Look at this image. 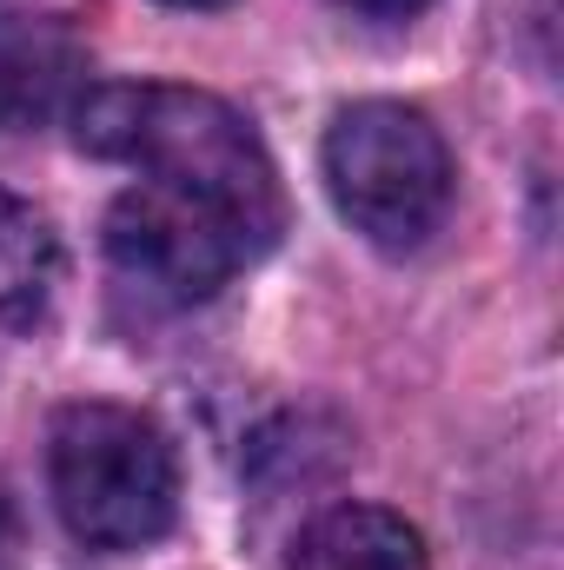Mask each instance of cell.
<instances>
[{
  "instance_id": "obj_2",
  "label": "cell",
  "mask_w": 564,
  "mask_h": 570,
  "mask_svg": "<svg viewBox=\"0 0 564 570\" xmlns=\"http://www.w3.org/2000/svg\"><path fill=\"white\" fill-rule=\"evenodd\" d=\"M47 484L87 551H140L179 518V458L166 431L127 405H67L47 438Z\"/></svg>"
},
{
  "instance_id": "obj_6",
  "label": "cell",
  "mask_w": 564,
  "mask_h": 570,
  "mask_svg": "<svg viewBox=\"0 0 564 570\" xmlns=\"http://www.w3.org/2000/svg\"><path fill=\"white\" fill-rule=\"evenodd\" d=\"M292 570H431L425 538L379 504H339L312 518L292 544Z\"/></svg>"
},
{
  "instance_id": "obj_5",
  "label": "cell",
  "mask_w": 564,
  "mask_h": 570,
  "mask_svg": "<svg viewBox=\"0 0 564 570\" xmlns=\"http://www.w3.org/2000/svg\"><path fill=\"white\" fill-rule=\"evenodd\" d=\"M87 94V40L60 13H0V134H40Z\"/></svg>"
},
{
  "instance_id": "obj_7",
  "label": "cell",
  "mask_w": 564,
  "mask_h": 570,
  "mask_svg": "<svg viewBox=\"0 0 564 570\" xmlns=\"http://www.w3.org/2000/svg\"><path fill=\"white\" fill-rule=\"evenodd\" d=\"M60 292V233L40 206L0 193V332H27L47 318Z\"/></svg>"
},
{
  "instance_id": "obj_3",
  "label": "cell",
  "mask_w": 564,
  "mask_h": 570,
  "mask_svg": "<svg viewBox=\"0 0 564 570\" xmlns=\"http://www.w3.org/2000/svg\"><path fill=\"white\" fill-rule=\"evenodd\" d=\"M325 193L379 253H419L451 206V153L406 100H359L325 127Z\"/></svg>"
},
{
  "instance_id": "obj_10",
  "label": "cell",
  "mask_w": 564,
  "mask_h": 570,
  "mask_svg": "<svg viewBox=\"0 0 564 570\" xmlns=\"http://www.w3.org/2000/svg\"><path fill=\"white\" fill-rule=\"evenodd\" d=\"M166 7H233V0H166Z\"/></svg>"
},
{
  "instance_id": "obj_4",
  "label": "cell",
  "mask_w": 564,
  "mask_h": 570,
  "mask_svg": "<svg viewBox=\"0 0 564 570\" xmlns=\"http://www.w3.org/2000/svg\"><path fill=\"white\" fill-rule=\"evenodd\" d=\"M107 259L120 279L146 285L153 298L200 305L233 273L253 266V246L226 219H213L159 186H127L107 213Z\"/></svg>"
},
{
  "instance_id": "obj_1",
  "label": "cell",
  "mask_w": 564,
  "mask_h": 570,
  "mask_svg": "<svg viewBox=\"0 0 564 570\" xmlns=\"http://www.w3.org/2000/svg\"><path fill=\"white\" fill-rule=\"evenodd\" d=\"M67 120L94 159H120L140 173V186H159V193L226 219L253 246V259L273 253L285 226L280 173H273L260 134L246 127V114L226 107L220 94L166 87V80L94 87V94H80V107Z\"/></svg>"
},
{
  "instance_id": "obj_9",
  "label": "cell",
  "mask_w": 564,
  "mask_h": 570,
  "mask_svg": "<svg viewBox=\"0 0 564 570\" xmlns=\"http://www.w3.org/2000/svg\"><path fill=\"white\" fill-rule=\"evenodd\" d=\"M346 7H359V13H419L431 0H346Z\"/></svg>"
},
{
  "instance_id": "obj_8",
  "label": "cell",
  "mask_w": 564,
  "mask_h": 570,
  "mask_svg": "<svg viewBox=\"0 0 564 570\" xmlns=\"http://www.w3.org/2000/svg\"><path fill=\"white\" fill-rule=\"evenodd\" d=\"M20 538H27V524H20V498L0 484V570L20 564Z\"/></svg>"
}]
</instances>
